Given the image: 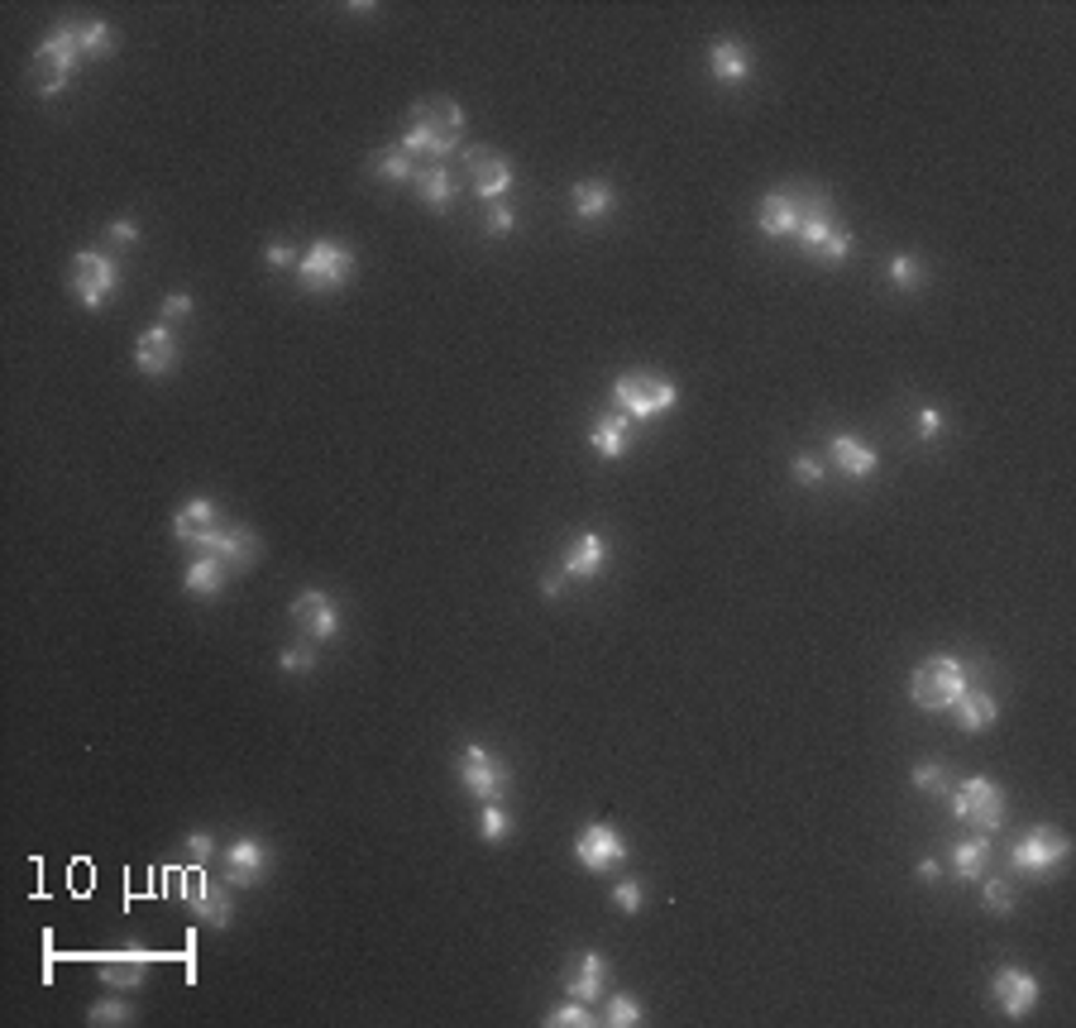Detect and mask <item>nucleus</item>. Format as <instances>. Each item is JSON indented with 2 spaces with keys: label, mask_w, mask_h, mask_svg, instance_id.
Here are the masks:
<instances>
[{
  "label": "nucleus",
  "mask_w": 1076,
  "mask_h": 1028,
  "mask_svg": "<svg viewBox=\"0 0 1076 1028\" xmlns=\"http://www.w3.org/2000/svg\"><path fill=\"white\" fill-rule=\"evenodd\" d=\"M613 1028H632V1024H641V1005L632 995H613V1005H608V1014H603Z\"/></svg>",
  "instance_id": "58836bf2"
},
{
  "label": "nucleus",
  "mask_w": 1076,
  "mask_h": 1028,
  "mask_svg": "<svg viewBox=\"0 0 1076 1028\" xmlns=\"http://www.w3.org/2000/svg\"><path fill=\"white\" fill-rule=\"evenodd\" d=\"M603 560H608V546H603V536H580L565 546V560H560V570H565V579H594L603 570Z\"/></svg>",
  "instance_id": "412c9836"
},
{
  "label": "nucleus",
  "mask_w": 1076,
  "mask_h": 1028,
  "mask_svg": "<svg viewBox=\"0 0 1076 1028\" xmlns=\"http://www.w3.org/2000/svg\"><path fill=\"white\" fill-rule=\"evenodd\" d=\"M613 904H618L622 914H637V909H641V880H622V886L613 890Z\"/></svg>",
  "instance_id": "37998d69"
},
{
  "label": "nucleus",
  "mask_w": 1076,
  "mask_h": 1028,
  "mask_svg": "<svg viewBox=\"0 0 1076 1028\" xmlns=\"http://www.w3.org/2000/svg\"><path fill=\"white\" fill-rule=\"evenodd\" d=\"M106 985H125V991H135V985L144 981V957H125V961H106V976H101Z\"/></svg>",
  "instance_id": "f704fd0d"
},
{
  "label": "nucleus",
  "mask_w": 1076,
  "mask_h": 1028,
  "mask_svg": "<svg viewBox=\"0 0 1076 1028\" xmlns=\"http://www.w3.org/2000/svg\"><path fill=\"white\" fill-rule=\"evenodd\" d=\"M794 483H804V489H819L823 483V465L813 455H799L794 459Z\"/></svg>",
  "instance_id": "79ce46f5"
},
{
  "label": "nucleus",
  "mask_w": 1076,
  "mask_h": 1028,
  "mask_svg": "<svg viewBox=\"0 0 1076 1028\" xmlns=\"http://www.w3.org/2000/svg\"><path fill=\"white\" fill-rule=\"evenodd\" d=\"M82 48L87 58H106V53L115 48V34L106 20H82Z\"/></svg>",
  "instance_id": "72a5a7b5"
},
{
  "label": "nucleus",
  "mask_w": 1076,
  "mask_h": 1028,
  "mask_svg": "<svg viewBox=\"0 0 1076 1028\" xmlns=\"http://www.w3.org/2000/svg\"><path fill=\"white\" fill-rule=\"evenodd\" d=\"M890 283H895L900 293H914V287L924 283V263H918L914 254H900L895 263H890Z\"/></svg>",
  "instance_id": "c9c22d12"
},
{
  "label": "nucleus",
  "mask_w": 1076,
  "mask_h": 1028,
  "mask_svg": "<svg viewBox=\"0 0 1076 1028\" xmlns=\"http://www.w3.org/2000/svg\"><path fill=\"white\" fill-rule=\"evenodd\" d=\"M297 273H301V287H311V293H335L340 283L354 278V249L340 240H317L301 254Z\"/></svg>",
  "instance_id": "423d86ee"
},
{
  "label": "nucleus",
  "mask_w": 1076,
  "mask_h": 1028,
  "mask_svg": "<svg viewBox=\"0 0 1076 1028\" xmlns=\"http://www.w3.org/2000/svg\"><path fill=\"white\" fill-rule=\"evenodd\" d=\"M938 876H942V866L934 861V856H924V861H918V880H928V886H934Z\"/></svg>",
  "instance_id": "603ef678"
},
{
  "label": "nucleus",
  "mask_w": 1076,
  "mask_h": 1028,
  "mask_svg": "<svg viewBox=\"0 0 1076 1028\" xmlns=\"http://www.w3.org/2000/svg\"><path fill=\"white\" fill-rule=\"evenodd\" d=\"M87 1019L96 1024V1028H111V1024H129V1019H135V1009H129L125 1000H96Z\"/></svg>",
  "instance_id": "e433bc0d"
},
{
  "label": "nucleus",
  "mask_w": 1076,
  "mask_h": 1028,
  "mask_svg": "<svg viewBox=\"0 0 1076 1028\" xmlns=\"http://www.w3.org/2000/svg\"><path fill=\"white\" fill-rule=\"evenodd\" d=\"M981 904H986V914H1009V909H1015V886H1009V880H986V894H981Z\"/></svg>",
  "instance_id": "4c0bfd02"
},
{
  "label": "nucleus",
  "mask_w": 1076,
  "mask_h": 1028,
  "mask_svg": "<svg viewBox=\"0 0 1076 1028\" xmlns=\"http://www.w3.org/2000/svg\"><path fill=\"white\" fill-rule=\"evenodd\" d=\"M952 813L966 823H976L981 833H995V827H1005V795L1000 785L986 780V775H971V780H962L952 789Z\"/></svg>",
  "instance_id": "6e6552de"
},
{
  "label": "nucleus",
  "mask_w": 1076,
  "mask_h": 1028,
  "mask_svg": "<svg viewBox=\"0 0 1076 1028\" xmlns=\"http://www.w3.org/2000/svg\"><path fill=\"white\" fill-rule=\"evenodd\" d=\"M560 589H565V570H560V574H546V579H541V593H546V598H560Z\"/></svg>",
  "instance_id": "3c124183"
},
{
  "label": "nucleus",
  "mask_w": 1076,
  "mask_h": 1028,
  "mask_svg": "<svg viewBox=\"0 0 1076 1028\" xmlns=\"http://www.w3.org/2000/svg\"><path fill=\"white\" fill-rule=\"evenodd\" d=\"M512 226H517V216H512L507 206H493L489 210V235H512Z\"/></svg>",
  "instance_id": "de8ad7c7"
},
{
  "label": "nucleus",
  "mask_w": 1076,
  "mask_h": 1028,
  "mask_svg": "<svg viewBox=\"0 0 1076 1028\" xmlns=\"http://www.w3.org/2000/svg\"><path fill=\"white\" fill-rule=\"evenodd\" d=\"M206 556H220L226 564H234V570H249V564L259 560V536L249 532V526H216L211 536L202 540Z\"/></svg>",
  "instance_id": "f3484780"
},
{
  "label": "nucleus",
  "mask_w": 1076,
  "mask_h": 1028,
  "mask_svg": "<svg viewBox=\"0 0 1076 1028\" xmlns=\"http://www.w3.org/2000/svg\"><path fill=\"white\" fill-rule=\"evenodd\" d=\"M584 1024H594V1014L584 1009V1000H570V1005H560L550 1014V1028H584Z\"/></svg>",
  "instance_id": "a19ab883"
},
{
  "label": "nucleus",
  "mask_w": 1076,
  "mask_h": 1028,
  "mask_svg": "<svg viewBox=\"0 0 1076 1028\" xmlns=\"http://www.w3.org/2000/svg\"><path fill=\"white\" fill-rule=\"evenodd\" d=\"M182 316H192V297L187 293H173L163 301V321H182Z\"/></svg>",
  "instance_id": "49530a36"
},
{
  "label": "nucleus",
  "mask_w": 1076,
  "mask_h": 1028,
  "mask_svg": "<svg viewBox=\"0 0 1076 1028\" xmlns=\"http://www.w3.org/2000/svg\"><path fill=\"white\" fill-rule=\"evenodd\" d=\"M991 995H995V1005H1000L1009 1019H1023L1033 1005H1039V976H1029L1023 967H1000L991 976Z\"/></svg>",
  "instance_id": "f8f14e48"
},
{
  "label": "nucleus",
  "mask_w": 1076,
  "mask_h": 1028,
  "mask_svg": "<svg viewBox=\"0 0 1076 1028\" xmlns=\"http://www.w3.org/2000/svg\"><path fill=\"white\" fill-rule=\"evenodd\" d=\"M106 240L111 244H135L139 240V226H135V220H115V226L106 230Z\"/></svg>",
  "instance_id": "09e8293b"
},
{
  "label": "nucleus",
  "mask_w": 1076,
  "mask_h": 1028,
  "mask_svg": "<svg viewBox=\"0 0 1076 1028\" xmlns=\"http://www.w3.org/2000/svg\"><path fill=\"white\" fill-rule=\"evenodd\" d=\"M627 441H632V426H627L622 412L603 416L598 426L588 431V445H594V455H603V459H622L627 455Z\"/></svg>",
  "instance_id": "cd10ccee"
},
{
  "label": "nucleus",
  "mask_w": 1076,
  "mask_h": 1028,
  "mask_svg": "<svg viewBox=\"0 0 1076 1028\" xmlns=\"http://www.w3.org/2000/svg\"><path fill=\"white\" fill-rule=\"evenodd\" d=\"M412 187H416V196H422L426 206H450L455 202V173L445 163H422L416 168V178H412Z\"/></svg>",
  "instance_id": "393cba45"
},
{
  "label": "nucleus",
  "mask_w": 1076,
  "mask_h": 1028,
  "mask_svg": "<svg viewBox=\"0 0 1076 1028\" xmlns=\"http://www.w3.org/2000/svg\"><path fill=\"white\" fill-rule=\"evenodd\" d=\"M966 689V665L952 661V655H934V661H924L909 675V698L924 713H942V708H952L957 698H962Z\"/></svg>",
  "instance_id": "7ed1b4c3"
},
{
  "label": "nucleus",
  "mask_w": 1076,
  "mask_h": 1028,
  "mask_svg": "<svg viewBox=\"0 0 1076 1028\" xmlns=\"http://www.w3.org/2000/svg\"><path fill=\"white\" fill-rule=\"evenodd\" d=\"M823 202H828V196H819V192H770L756 202V226L766 235H776V240H785V235H799L804 216Z\"/></svg>",
  "instance_id": "9d476101"
},
{
  "label": "nucleus",
  "mask_w": 1076,
  "mask_h": 1028,
  "mask_svg": "<svg viewBox=\"0 0 1076 1028\" xmlns=\"http://www.w3.org/2000/svg\"><path fill=\"white\" fill-rule=\"evenodd\" d=\"M192 909H196V918L211 924V928H230V918H234V900L226 894V886L202 880V871H196V880H192Z\"/></svg>",
  "instance_id": "6ab92c4d"
},
{
  "label": "nucleus",
  "mask_w": 1076,
  "mask_h": 1028,
  "mask_svg": "<svg viewBox=\"0 0 1076 1028\" xmlns=\"http://www.w3.org/2000/svg\"><path fill=\"white\" fill-rule=\"evenodd\" d=\"M938 431H942V416L934 407H924V412H918V436H938Z\"/></svg>",
  "instance_id": "8fccbe9b"
},
{
  "label": "nucleus",
  "mask_w": 1076,
  "mask_h": 1028,
  "mask_svg": "<svg viewBox=\"0 0 1076 1028\" xmlns=\"http://www.w3.org/2000/svg\"><path fill=\"white\" fill-rule=\"evenodd\" d=\"M465 173H469V187H474L483 202H497V196L512 187V163L503 153H493V149H469L465 153Z\"/></svg>",
  "instance_id": "4468645a"
},
{
  "label": "nucleus",
  "mask_w": 1076,
  "mask_h": 1028,
  "mask_svg": "<svg viewBox=\"0 0 1076 1028\" xmlns=\"http://www.w3.org/2000/svg\"><path fill=\"white\" fill-rule=\"evenodd\" d=\"M574 856H580L584 871H613V866L627 861V842L618 827L608 823H588L580 837H574Z\"/></svg>",
  "instance_id": "9b49d317"
},
{
  "label": "nucleus",
  "mask_w": 1076,
  "mask_h": 1028,
  "mask_svg": "<svg viewBox=\"0 0 1076 1028\" xmlns=\"http://www.w3.org/2000/svg\"><path fill=\"white\" fill-rule=\"evenodd\" d=\"M182 847H187V856H192V861H196V866H202V861H211V852H216V842H211V833H192L187 842H182Z\"/></svg>",
  "instance_id": "c03bdc74"
},
{
  "label": "nucleus",
  "mask_w": 1076,
  "mask_h": 1028,
  "mask_svg": "<svg viewBox=\"0 0 1076 1028\" xmlns=\"http://www.w3.org/2000/svg\"><path fill=\"white\" fill-rule=\"evenodd\" d=\"M1072 856V842H1067V833H1057V827H1033L1029 837H1019L1015 842V852H1009V861H1015V871H1023V876H1053L1062 861Z\"/></svg>",
  "instance_id": "1a4fd4ad"
},
{
  "label": "nucleus",
  "mask_w": 1076,
  "mask_h": 1028,
  "mask_svg": "<svg viewBox=\"0 0 1076 1028\" xmlns=\"http://www.w3.org/2000/svg\"><path fill=\"white\" fill-rule=\"evenodd\" d=\"M809 254H813V259H819V263H843V259L851 254V235H847L843 226H833V230H828V235H823V240H819V244H813V249H809Z\"/></svg>",
  "instance_id": "473e14b6"
},
{
  "label": "nucleus",
  "mask_w": 1076,
  "mask_h": 1028,
  "mask_svg": "<svg viewBox=\"0 0 1076 1028\" xmlns=\"http://www.w3.org/2000/svg\"><path fill=\"white\" fill-rule=\"evenodd\" d=\"M708 72H713L718 82H742V77L752 72L746 44H737V38H718V44L708 48Z\"/></svg>",
  "instance_id": "b1692460"
},
{
  "label": "nucleus",
  "mask_w": 1076,
  "mask_h": 1028,
  "mask_svg": "<svg viewBox=\"0 0 1076 1028\" xmlns=\"http://www.w3.org/2000/svg\"><path fill=\"white\" fill-rule=\"evenodd\" d=\"M226 574H230V564L220 556H196L187 564V574H182V584H187V593H196V598H216L220 584H226Z\"/></svg>",
  "instance_id": "a878e982"
},
{
  "label": "nucleus",
  "mask_w": 1076,
  "mask_h": 1028,
  "mask_svg": "<svg viewBox=\"0 0 1076 1028\" xmlns=\"http://www.w3.org/2000/svg\"><path fill=\"white\" fill-rule=\"evenodd\" d=\"M991 861H995L991 837H966V842H957V847H952V871L962 880H981L991 871Z\"/></svg>",
  "instance_id": "bb28decb"
},
{
  "label": "nucleus",
  "mask_w": 1076,
  "mask_h": 1028,
  "mask_svg": "<svg viewBox=\"0 0 1076 1028\" xmlns=\"http://www.w3.org/2000/svg\"><path fill=\"white\" fill-rule=\"evenodd\" d=\"M264 259H268V269H287V263H301V259H297V249L287 244V240H273V244L264 249Z\"/></svg>",
  "instance_id": "a18cd8bd"
},
{
  "label": "nucleus",
  "mask_w": 1076,
  "mask_h": 1028,
  "mask_svg": "<svg viewBox=\"0 0 1076 1028\" xmlns=\"http://www.w3.org/2000/svg\"><path fill=\"white\" fill-rule=\"evenodd\" d=\"M603 976H608V961H603V952H584L580 961H570V971H565V991H570V1000H594L598 991H603Z\"/></svg>",
  "instance_id": "4be33fe9"
},
{
  "label": "nucleus",
  "mask_w": 1076,
  "mask_h": 1028,
  "mask_svg": "<svg viewBox=\"0 0 1076 1028\" xmlns=\"http://www.w3.org/2000/svg\"><path fill=\"white\" fill-rule=\"evenodd\" d=\"M115 287H121V269H115L111 254H101V249H82V254L72 259V297L82 301L87 311L106 307Z\"/></svg>",
  "instance_id": "0eeeda50"
},
{
  "label": "nucleus",
  "mask_w": 1076,
  "mask_h": 1028,
  "mask_svg": "<svg viewBox=\"0 0 1076 1028\" xmlns=\"http://www.w3.org/2000/svg\"><path fill=\"white\" fill-rule=\"evenodd\" d=\"M459 135H465V111H459V101L450 96H426L412 105V125H407L402 135V149L422 163V158H431V163H445L455 149H459Z\"/></svg>",
  "instance_id": "f257e3e1"
},
{
  "label": "nucleus",
  "mask_w": 1076,
  "mask_h": 1028,
  "mask_svg": "<svg viewBox=\"0 0 1076 1028\" xmlns=\"http://www.w3.org/2000/svg\"><path fill=\"white\" fill-rule=\"evenodd\" d=\"M459 785H465V795H474L483 803H503L507 785H512V770L493 756L489 746L465 742V751H459Z\"/></svg>",
  "instance_id": "39448f33"
},
{
  "label": "nucleus",
  "mask_w": 1076,
  "mask_h": 1028,
  "mask_svg": "<svg viewBox=\"0 0 1076 1028\" xmlns=\"http://www.w3.org/2000/svg\"><path fill=\"white\" fill-rule=\"evenodd\" d=\"M828 459L847 473V479H871V473L881 469V455L866 450L857 436H833V441H828Z\"/></svg>",
  "instance_id": "aec40b11"
},
{
  "label": "nucleus",
  "mask_w": 1076,
  "mask_h": 1028,
  "mask_svg": "<svg viewBox=\"0 0 1076 1028\" xmlns=\"http://www.w3.org/2000/svg\"><path fill=\"white\" fill-rule=\"evenodd\" d=\"M216 532V503H206V498H192V503H182L178 507V517H173V536L182 540V546H192V550H202V540Z\"/></svg>",
  "instance_id": "a211bd4d"
},
{
  "label": "nucleus",
  "mask_w": 1076,
  "mask_h": 1028,
  "mask_svg": "<svg viewBox=\"0 0 1076 1028\" xmlns=\"http://www.w3.org/2000/svg\"><path fill=\"white\" fill-rule=\"evenodd\" d=\"M135 364H139V374H144V378H163V374H173V364H178V340H173V331H168V321L149 325V331L139 335Z\"/></svg>",
  "instance_id": "dca6fc26"
},
{
  "label": "nucleus",
  "mask_w": 1076,
  "mask_h": 1028,
  "mask_svg": "<svg viewBox=\"0 0 1076 1028\" xmlns=\"http://www.w3.org/2000/svg\"><path fill=\"white\" fill-rule=\"evenodd\" d=\"M264 871H268V852L259 837H234L226 847V886L249 890L264 880Z\"/></svg>",
  "instance_id": "2eb2a0df"
},
{
  "label": "nucleus",
  "mask_w": 1076,
  "mask_h": 1028,
  "mask_svg": "<svg viewBox=\"0 0 1076 1028\" xmlns=\"http://www.w3.org/2000/svg\"><path fill=\"white\" fill-rule=\"evenodd\" d=\"M82 58H87V48H82V20H62L58 30L48 34L44 44H38V53H34V68H30L34 91H38V96H58Z\"/></svg>",
  "instance_id": "f03ea898"
},
{
  "label": "nucleus",
  "mask_w": 1076,
  "mask_h": 1028,
  "mask_svg": "<svg viewBox=\"0 0 1076 1028\" xmlns=\"http://www.w3.org/2000/svg\"><path fill=\"white\" fill-rule=\"evenodd\" d=\"M374 178H384V182H412L416 178V168H422V163H416V158L412 153H407L402 149V144H398V149H384V153H374Z\"/></svg>",
  "instance_id": "c756f323"
},
{
  "label": "nucleus",
  "mask_w": 1076,
  "mask_h": 1028,
  "mask_svg": "<svg viewBox=\"0 0 1076 1028\" xmlns=\"http://www.w3.org/2000/svg\"><path fill=\"white\" fill-rule=\"evenodd\" d=\"M283 670H287V675H301V670H317V646H287V651H283V661H278Z\"/></svg>",
  "instance_id": "ea45409f"
},
{
  "label": "nucleus",
  "mask_w": 1076,
  "mask_h": 1028,
  "mask_svg": "<svg viewBox=\"0 0 1076 1028\" xmlns=\"http://www.w3.org/2000/svg\"><path fill=\"white\" fill-rule=\"evenodd\" d=\"M613 402H618V412L627 421H651V416L671 412L679 402V392H675V384H665V378H655V374H622L618 384H613Z\"/></svg>",
  "instance_id": "20e7f679"
},
{
  "label": "nucleus",
  "mask_w": 1076,
  "mask_h": 1028,
  "mask_svg": "<svg viewBox=\"0 0 1076 1028\" xmlns=\"http://www.w3.org/2000/svg\"><path fill=\"white\" fill-rule=\"evenodd\" d=\"M570 206L580 220H603L613 206H618V196H613V187L603 178H594V182H580V187L570 192Z\"/></svg>",
  "instance_id": "c85d7f7f"
},
{
  "label": "nucleus",
  "mask_w": 1076,
  "mask_h": 1028,
  "mask_svg": "<svg viewBox=\"0 0 1076 1028\" xmlns=\"http://www.w3.org/2000/svg\"><path fill=\"white\" fill-rule=\"evenodd\" d=\"M293 622H297V631H307V641H331L340 631V608L331 603V593L307 589V593H297V603H293Z\"/></svg>",
  "instance_id": "ddd939ff"
},
{
  "label": "nucleus",
  "mask_w": 1076,
  "mask_h": 1028,
  "mask_svg": "<svg viewBox=\"0 0 1076 1028\" xmlns=\"http://www.w3.org/2000/svg\"><path fill=\"white\" fill-rule=\"evenodd\" d=\"M479 837H483V842H507V837H512V819H507L503 803H483V813H479Z\"/></svg>",
  "instance_id": "2f4dec72"
},
{
  "label": "nucleus",
  "mask_w": 1076,
  "mask_h": 1028,
  "mask_svg": "<svg viewBox=\"0 0 1076 1028\" xmlns=\"http://www.w3.org/2000/svg\"><path fill=\"white\" fill-rule=\"evenodd\" d=\"M914 785L924 789V795H948L957 780H952V770L942 766V761H918V766H914Z\"/></svg>",
  "instance_id": "7c9ffc66"
},
{
  "label": "nucleus",
  "mask_w": 1076,
  "mask_h": 1028,
  "mask_svg": "<svg viewBox=\"0 0 1076 1028\" xmlns=\"http://www.w3.org/2000/svg\"><path fill=\"white\" fill-rule=\"evenodd\" d=\"M957 728L962 732H986L995 718H1000V704H995V694L986 689H962V698H957Z\"/></svg>",
  "instance_id": "5701e85b"
}]
</instances>
